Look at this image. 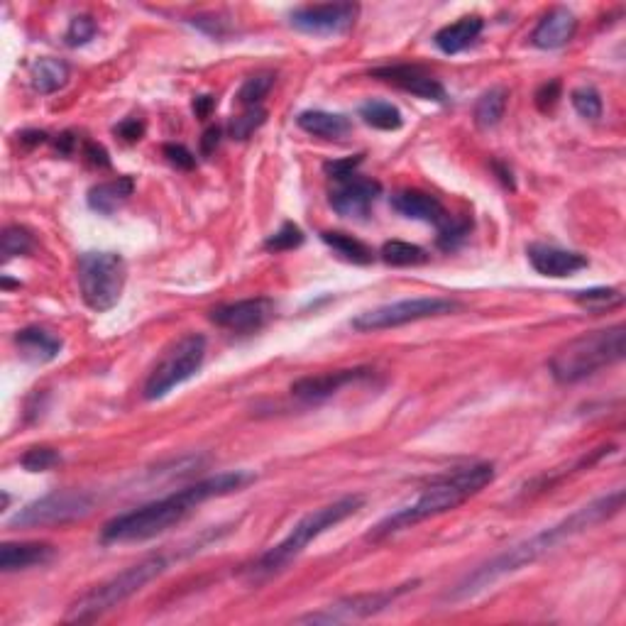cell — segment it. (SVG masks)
<instances>
[{"label":"cell","mask_w":626,"mask_h":626,"mask_svg":"<svg viewBox=\"0 0 626 626\" xmlns=\"http://www.w3.org/2000/svg\"><path fill=\"white\" fill-rule=\"evenodd\" d=\"M274 86V74L272 71H260V74L245 79V84L238 91V103L245 108H260V103L265 101L267 93Z\"/></svg>","instance_id":"30"},{"label":"cell","mask_w":626,"mask_h":626,"mask_svg":"<svg viewBox=\"0 0 626 626\" xmlns=\"http://www.w3.org/2000/svg\"><path fill=\"white\" fill-rule=\"evenodd\" d=\"M18 137H20V145L37 147L47 140V133H42V130H25V133H20Z\"/></svg>","instance_id":"47"},{"label":"cell","mask_w":626,"mask_h":626,"mask_svg":"<svg viewBox=\"0 0 626 626\" xmlns=\"http://www.w3.org/2000/svg\"><path fill=\"white\" fill-rule=\"evenodd\" d=\"M558 98H560V81H548V84H543L541 89L536 91V106H538V111L541 113H548V111H553V108H556V103H558Z\"/></svg>","instance_id":"41"},{"label":"cell","mask_w":626,"mask_h":626,"mask_svg":"<svg viewBox=\"0 0 626 626\" xmlns=\"http://www.w3.org/2000/svg\"><path fill=\"white\" fill-rule=\"evenodd\" d=\"M135 191L133 177H118L111 181H101V184L91 186L89 191V208L101 213V216H113L118 208H123L130 201Z\"/></svg>","instance_id":"23"},{"label":"cell","mask_w":626,"mask_h":626,"mask_svg":"<svg viewBox=\"0 0 626 626\" xmlns=\"http://www.w3.org/2000/svg\"><path fill=\"white\" fill-rule=\"evenodd\" d=\"M221 133L223 130L221 128H216V125H213V128H208L206 133H203V137H201V152L203 155H213V152H216V147H218V142H221Z\"/></svg>","instance_id":"45"},{"label":"cell","mask_w":626,"mask_h":626,"mask_svg":"<svg viewBox=\"0 0 626 626\" xmlns=\"http://www.w3.org/2000/svg\"><path fill=\"white\" fill-rule=\"evenodd\" d=\"M96 32H98V25L91 15H76L67 27L64 40H67L69 47H84L86 42H91L93 37H96Z\"/></svg>","instance_id":"37"},{"label":"cell","mask_w":626,"mask_h":626,"mask_svg":"<svg viewBox=\"0 0 626 626\" xmlns=\"http://www.w3.org/2000/svg\"><path fill=\"white\" fill-rule=\"evenodd\" d=\"M360 164H362V155L333 159V162L323 164V172H326L333 181H345V179L355 177V172H358Z\"/></svg>","instance_id":"39"},{"label":"cell","mask_w":626,"mask_h":626,"mask_svg":"<svg viewBox=\"0 0 626 626\" xmlns=\"http://www.w3.org/2000/svg\"><path fill=\"white\" fill-rule=\"evenodd\" d=\"M76 279L84 304L91 311H111L123 296L128 265L120 252H84L76 265Z\"/></svg>","instance_id":"7"},{"label":"cell","mask_w":626,"mask_h":626,"mask_svg":"<svg viewBox=\"0 0 626 626\" xmlns=\"http://www.w3.org/2000/svg\"><path fill=\"white\" fill-rule=\"evenodd\" d=\"M267 123V111L265 108H245V113L235 115L233 120L228 123V135L233 140H250L262 125Z\"/></svg>","instance_id":"31"},{"label":"cell","mask_w":626,"mask_h":626,"mask_svg":"<svg viewBox=\"0 0 626 626\" xmlns=\"http://www.w3.org/2000/svg\"><path fill=\"white\" fill-rule=\"evenodd\" d=\"M54 558L52 543H3L0 546V570L15 573V570L45 565Z\"/></svg>","instance_id":"21"},{"label":"cell","mask_w":626,"mask_h":626,"mask_svg":"<svg viewBox=\"0 0 626 626\" xmlns=\"http://www.w3.org/2000/svg\"><path fill=\"white\" fill-rule=\"evenodd\" d=\"M321 240L328 247H333L343 260L355 262V265H370L372 257H375L370 247L348 233H331V230H328V233H321Z\"/></svg>","instance_id":"27"},{"label":"cell","mask_w":626,"mask_h":626,"mask_svg":"<svg viewBox=\"0 0 626 626\" xmlns=\"http://www.w3.org/2000/svg\"><path fill=\"white\" fill-rule=\"evenodd\" d=\"M71 69L67 62L54 57L37 59L30 67V86L32 91L40 93V96H49V93L62 91L69 84Z\"/></svg>","instance_id":"25"},{"label":"cell","mask_w":626,"mask_h":626,"mask_svg":"<svg viewBox=\"0 0 626 626\" xmlns=\"http://www.w3.org/2000/svg\"><path fill=\"white\" fill-rule=\"evenodd\" d=\"M526 255H529L531 267H534L538 274H543V277H556V279L570 277V274L580 272V269H585L587 265H590L587 257L580 255V252L563 250V247H553V245H541V243L529 245Z\"/></svg>","instance_id":"17"},{"label":"cell","mask_w":626,"mask_h":626,"mask_svg":"<svg viewBox=\"0 0 626 626\" xmlns=\"http://www.w3.org/2000/svg\"><path fill=\"white\" fill-rule=\"evenodd\" d=\"M392 208L399 216L411 218V221H424L433 225H441L448 218L446 208H443V203L438 201L436 196L416 189L397 191V194L392 196Z\"/></svg>","instance_id":"19"},{"label":"cell","mask_w":626,"mask_h":626,"mask_svg":"<svg viewBox=\"0 0 626 626\" xmlns=\"http://www.w3.org/2000/svg\"><path fill=\"white\" fill-rule=\"evenodd\" d=\"M624 507V490H614L609 494H602V497L592 499L585 507L575 509L568 519L558 521V524L548 526V529L538 531L526 541L516 543V546L507 548L504 553L494 556L487 563H482L480 568H475L472 573L465 575L453 590L448 592L446 600L448 602H468L472 597H477L480 592L490 590L494 582H499L507 575L519 573V570L529 568L536 560L546 558L548 553L556 551L560 543L570 541V538L585 534L592 526L602 524V521L612 519L614 514H619V509Z\"/></svg>","instance_id":"1"},{"label":"cell","mask_w":626,"mask_h":626,"mask_svg":"<svg viewBox=\"0 0 626 626\" xmlns=\"http://www.w3.org/2000/svg\"><path fill=\"white\" fill-rule=\"evenodd\" d=\"M255 480L252 472L233 470L221 472V475L206 477V480L194 482V485L184 487V490L167 494V497L155 499L150 504L133 509V512L118 514L115 519L103 526L101 538L103 543H135V541H150L172 526L181 524L189 514H194L196 507L213 497H225L230 492H238Z\"/></svg>","instance_id":"2"},{"label":"cell","mask_w":626,"mask_h":626,"mask_svg":"<svg viewBox=\"0 0 626 626\" xmlns=\"http://www.w3.org/2000/svg\"><path fill=\"white\" fill-rule=\"evenodd\" d=\"M570 101H573V108L582 115V118L587 120L602 118V96L597 93V89H592V86H580V89H575L570 93Z\"/></svg>","instance_id":"35"},{"label":"cell","mask_w":626,"mask_h":626,"mask_svg":"<svg viewBox=\"0 0 626 626\" xmlns=\"http://www.w3.org/2000/svg\"><path fill=\"white\" fill-rule=\"evenodd\" d=\"M370 76L384 81V84H392L397 89H402L411 96H419L424 101H436L443 103L446 101V89L438 79H433L431 74H426L424 69L419 67H409V64H394V67H380L372 71Z\"/></svg>","instance_id":"16"},{"label":"cell","mask_w":626,"mask_h":626,"mask_svg":"<svg viewBox=\"0 0 626 626\" xmlns=\"http://www.w3.org/2000/svg\"><path fill=\"white\" fill-rule=\"evenodd\" d=\"M575 301L585 306V309L602 311V309H612V306L622 304L624 294L619 289L597 287V289H587V291H575Z\"/></svg>","instance_id":"32"},{"label":"cell","mask_w":626,"mask_h":626,"mask_svg":"<svg viewBox=\"0 0 626 626\" xmlns=\"http://www.w3.org/2000/svg\"><path fill=\"white\" fill-rule=\"evenodd\" d=\"M419 582H404V585L392 587V590H377V592H360V595L340 597V600L326 604L318 612H309L304 617H299V624H348V622H360V619H370L375 614L384 612L387 607H392L399 597L406 595L409 590Z\"/></svg>","instance_id":"11"},{"label":"cell","mask_w":626,"mask_h":626,"mask_svg":"<svg viewBox=\"0 0 626 626\" xmlns=\"http://www.w3.org/2000/svg\"><path fill=\"white\" fill-rule=\"evenodd\" d=\"M463 304L455 299H443V296H416V299H402L394 304L377 306L360 316L353 318V328L358 333H377L387 328H399L406 323L426 321V318H441L458 313Z\"/></svg>","instance_id":"10"},{"label":"cell","mask_w":626,"mask_h":626,"mask_svg":"<svg viewBox=\"0 0 626 626\" xmlns=\"http://www.w3.org/2000/svg\"><path fill=\"white\" fill-rule=\"evenodd\" d=\"M360 118L377 130H399L404 118L397 106L387 101H367L360 106Z\"/></svg>","instance_id":"28"},{"label":"cell","mask_w":626,"mask_h":626,"mask_svg":"<svg viewBox=\"0 0 626 626\" xmlns=\"http://www.w3.org/2000/svg\"><path fill=\"white\" fill-rule=\"evenodd\" d=\"M35 247L30 230L20 228V225H8L3 230V260H13V257L27 255Z\"/></svg>","instance_id":"33"},{"label":"cell","mask_w":626,"mask_h":626,"mask_svg":"<svg viewBox=\"0 0 626 626\" xmlns=\"http://www.w3.org/2000/svg\"><path fill=\"white\" fill-rule=\"evenodd\" d=\"M194 25L201 27L203 32H208L211 37H225L228 35V25H225V20L221 18H206V15H201V18H194Z\"/></svg>","instance_id":"43"},{"label":"cell","mask_w":626,"mask_h":626,"mask_svg":"<svg viewBox=\"0 0 626 626\" xmlns=\"http://www.w3.org/2000/svg\"><path fill=\"white\" fill-rule=\"evenodd\" d=\"M203 360H206V338L201 333H186V336L174 340L147 377L145 389H142L147 402L164 399L179 384L189 382L201 370Z\"/></svg>","instance_id":"8"},{"label":"cell","mask_w":626,"mask_h":626,"mask_svg":"<svg viewBox=\"0 0 626 626\" xmlns=\"http://www.w3.org/2000/svg\"><path fill=\"white\" fill-rule=\"evenodd\" d=\"M169 565H172V558L167 553H152V556L137 560L135 565L125 568L123 573L98 582L89 592H84L79 600L71 602L67 619L69 622H93V619L103 617V614H108L118 604H123L125 600L137 595L142 587L150 585L159 575L167 573Z\"/></svg>","instance_id":"6"},{"label":"cell","mask_w":626,"mask_h":626,"mask_svg":"<svg viewBox=\"0 0 626 626\" xmlns=\"http://www.w3.org/2000/svg\"><path fill=\"white\" fill-rule=\"evenodd\" d=\"M20 463H23V468L27 472H47L62 463V455H59L54 448L37 446V448L27 450L23 458H20Z\"/></svg>","instance_id":"36"},{"label":"cell","mask_w":626,"mask_h":626,"mask_svg":"<svg viewBox=\"0 0 626 626\" xmlns=\"http://www.w3.org/2000/svg\"><path fill=\"white\" fill-rule=\"evenodd\" d=\"M15 345H18L20 358L27 362H35V365H42V362H52L62 353L64 343L62 338L54 336V333L45 331V328H23V331L15 333Z\"/></svg>","instance_id":"20"},{"label":"cell","mask_w":626,"mask_h":626,"mask_svg":"<svg viewBox=\"0 0 626 626\" xmlns=\"http://www.w3.org/2000/svg\"><path fill=\"white\" fill-rule=\"evenodd\" d=\"M472 223L465 221V218H446L441 225H438V247L441 250H455L465 238L470 235Z\"/></svg>","instance_id":"34"},{"label":"cell","mask_w":626,"mask_h":626,"mask_svg":"<svg viewBox=\"0 0 626 626\" xmlns=\"http://www.w3.org/2000/svg\"><path fill=\"white\" fill-rule=\"evenodd\" d=\"M578 32V18L568 8H553L538 20L536 30L531 32V42L538 49H560L568 45Z\"/></svg>","instance_id":"18"},{"label":"cell","mask_w":626,"mask_h":626,"mask_svg":"<svg viewBox=\"0 0 626 626\" xmlns=\"http://www.w3.org/2000/svg\"><path fill=\"white\" fill-rule=\"evenodd\" d=\"M382 194V184L375 179L367 177H350L345 181H338V189L331 191V203L333 211L343 218H367L370 216L372 206Z\"/></svg>","instance_id":"14"},{"label":"cell","mask_w":626,"mask_h":626,"mask_svg":"<svg viewBox=\"0 0 626 626\" xmlns=\"http://www.w3.org/2000/svg\"><path fill=\"white\" fill-rule=\"evenodd\" d=\"M494 169H497V174H499V179L504 181V184L509 186V189H514V179H512V169H504L502 164L499 162H494Z\"/></svg>","instance_id":"48"},{"label":"cell","mask_w":626,"mask_h":626,"mask_svg":"<svg viewBox=\"0 0 626 626\" xmlns=\"http://www.w3.org/2000/svg\"><path fill=\"white\" fill-rule=\"evenodd\" d=\"M164 157L172 167L184 169V172H191L196 167V157L184 145H164Z\"/></svg>","instance_id":"40"},{"label":"cell","mask_w":626,"mask_h":626,"mask_svg":"<svg viewBox=\"0 0 626 626\" xmlns=\"http://www.w3.org/2000/svg\"><path fill=\"white\" fill-rule=\"evenodd\" d=\"M482 27H485V20L480 15H465V18L441 27L436 37H433V42H436V47L443 54H460L480 37Z\"/></svg>","instance_id":"22"},{"label":"cell","mask_w":626,"mask_h":626,"mask_svg":"<svg viewBox=\"0 0 626 626\" xmlns=\"http://www.w3.org/2000/svg\"><path fill=\"white\" fill-rule=\"evenodd\" d=\"M382 260L392 267H414L424 265L428 260V252L424 247L404 243V240H389L382 247Z\"/></svg>","instance_id":"29"},{"label":"cell","mask_w":626,"mask_h":626,"mask_svg":"<svg viewBox=\"0 0 626 626\" xmlns=\"http://www.w3.org/2000/svg\"><path fill=\"white\" fill-rule=\"evenodd\" d=\"M84 157L91 167H111V159H108V152L103 150L96 142H86L84 145Z\"/></svg>","instance_id":"44"},{"label":"cell","mask_w":626,"mask_h":626,"mask_svg":"<svg viewBox=\"0 0 626 626\" xmlns=\"http://www.w3.org/2000/svg\"><path fill=\"white\" fill-rule=\"evenodd\" d=\"M274 318V301L267 296H255V299L235 301V304H223L211 311V321L216 326L233 333H255L262 331Z\"/></svg>","instance_id":"13"},{"label":"cell","mask_w":626,"mask_h":626,"mask_svg":"<svg viewBox=\"0 0 626 626\" xmlns=\"http://www.w3.org/2000/svg\"><path fill=\"white\" fill-rule=\"evenodd\" d=\"M360 8L355 3H323V5H304L296 8L289 15L291 25L299 32L318 37L343 35L358 20Z\"/></svg>","instance_id":"12"},{"label":"cell","mask_w":626,"mask_h":626,"mask_svg":"<svg viewBox=\"0 0 626 626\" xmlns=\"http://www.w3.org/2000/svg\"><path fill=\"white\" fill-rule=\"evenodd\" d=\"M509 91L504 86H494V89L485 91L475 103V125L480 130H492L502 123L504 113H507Z\"/></svg>","instance_id":"26"},{"label":"cell","mask_w":626,"mask_h":626,"mask_svg":"<svg viewBox=\"0 0 626 626\" xmlns=\"http://www.w3.org/2000/svg\"><path fill=\"white\" fill-rule=\"evenodd\" d=\"M494 480V465L492 463H475L468 468H458L448 475L438 477L424 492L419 494V499L406 507L397 509L394 514H389L387 519H382L375 529L367 534V541L377 543L384 538L399 534V531L411 529V526L421 524V521L433 519V516H441L446 512H453L460 504L468 502L470 497L480 494L487 485Z\"/></svg>","instance_id":"3"},{"label":"cell","mask_w":626,"mask_h":626,"mask_svg":"<svg viewBox=\"0 0 626 626\" xmlns=\"http://www.w3.org/2000/svg\"><path fill=\"white\" fill-rule=\"evenodd\" d=\"M370 367H353V370H333V372H321V375H309L301 377L291 384V394L296 399L306 404H318L331 399L333 394H338L340 389L355 384L365 377H370Z\"/></svg>","instance_id":"15"},{"label":"cell","mask_w":626,"mask_h":626,"mask_svg":"<svg viewBox=\"0 0 626 626\" xmlns=\"http://www.w3.org/2000/svg\"><path fill=\"white\" fill-rule=\"evenodd\" d=\"M96 497L86 490H54L18 509L8 519V529H45L71 524L93 512Z\"/></svg>","instance_id":"9"},{"label":"cell","mask_w":626,"mask_h":626,"mask_svg":"<svg viewBox=\"0 0 626 626\" xmlns=\"http://www.w3.org/2000/svg\"><path fill=\"white\" fill-rule=\"evenodd\" d=\"M362 504H365V497H360V494H348V497H340L336 502L326 504V507H318L316 512L306 514L304 519L296 521L294 529H291L277 546H272L267 553H262V556L257 558V563L250 568V580L260 582L282 573L291 560H296L306 551V546H309L311 541H316V538L326 534L328 529H333V526L343 524L345 519L358 514Z\"/></svg>","instance_id":"4"},{"label":"cell","mask_w":626,"mask_h":626,"mask_svg":"<svg viewBox=\"0 0 626 626\" xmlns=\"http://www.w3.org/2000/svg\"><path fill=\"white\" fill-rule=\"evenodd\" d=\"M299 128L313 137H323V140H343L345 135L353 130L350 118L340 113L328 111H304L296 118Z\"/></svg>","instance_id":"24"},{"label":"cell","mask_w":626,"mask_h":626,"mask_svg":"<svg viewBox=\"0 0 626 626\" xmlns=\"http://www.w3.org/2000/svg\"><path fill=\"white\" fill-rule=\"evenodd\" d=\"M213 108H216V98L213 96H199L194 101V113L199 115V118H208Z\"/></svg>","instance_id":"46"},{"label":"cell","mask_w":626,"mask_h":626,"mask_svg":"<svg viewBox=\"0 0 626 626\" xmlns=\"http://www.w3.org/2000/svg\"><path fill=\"white\" fill-rule=\"evenodd\" d=\"M115 135L123 137L125 142H137V140H142V135H145V123L137 118H125L123 123L115 128Z\"/></svg>","instance_id":"42"},{"label":"cell","mask_w":626,"mask_h":626,"mask_svg":"<svg viewBox=\"0 0 626 626\" xmlns=\"http://www.w3.org/2000/svg\"><path fill=\"white\" fill-rule=\"evenodd\" d=\"M626 355V326L600 328V331L582 333V336L568 340L553 353L551 375L560 384H575L597 375L604 367H612L622 362Z\"/></svg>","instance_id":"5"},{"label":"cell","mask_w":626,"mask_h":626,"mask_svg":"<svg viewBox=\"0 0 626 626\" xmlns=\"http://www.w3.org/2000/svg\"><path fill=\"white\" fill-rule=\"evenodd\" d=\"M301 243H304V233H301L299 225L284 223L277 233L269 235L265 247L269 252H287V250H294V247H299Z\"/></svg>","instance_id":"38"}]
</instances>
